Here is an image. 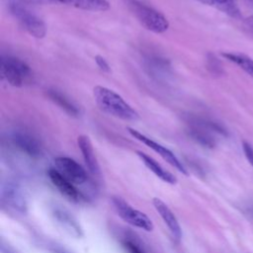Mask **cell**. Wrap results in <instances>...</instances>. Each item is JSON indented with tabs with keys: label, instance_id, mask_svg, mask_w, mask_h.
Returning a JSON list of instances; mask_svg holds the SVG:
<instances>
[{
	"label": "cell",
	"instance_id": "obj_21",
	"mask_svg": "<svg viewBox=\"0 0 253 253\" xmlns=\"http://www.w3.org/2000/svg\"><path fill=\"white\" fill-rule=\"evenodd\" d=\"M95 62L97 64V66L106 73H110L111 72V67L109 65V63L107 62V60L102 56V55H96L95 56Z\"/></svg>",
	"mask_w": 253,
	"mask_h": 253
},
{
	"label": "cell",
	"instance_id": "obj_3",
	"mask_svg": "<svg viewBox=\"0 0 253 253\" xmlns=\"http://www.w3.org/2000/svg\"><path fill=\"white\" fill-rule=\"evenodd\" d=\"M30 66L22 59L14 56L1 57V78L13 87H22L32 79Z\"/></svg>",
	"mask_w": 253,
	"mask_h": 253
},
{
	"label": "cell",
	"instance_id": "obj_14",
	"mask_svg": "<svg viewBox=\"0 0 253 253\" xmlns=\"http://www.w3.org/2000/svg\"><path fill=\"white\" fill-rule=\"evenodd\" d=\"M12 140L19 149L32 157H38L42 154L40 141L29 132L16 131L12 135Z\"/></svg>",
	"mask_w": 253,
	"mask_h": 253
},
{
	"label": "cell",
	"instance_id": "obj_22",
	"mask_svg": "<svg viewBox=\"0 0 253 253\" xmlns=\"http://www.w3.org/2000/svg\"><path fill=\"white\" fill-rule=\"evenodd\" d=\"M242 148H243V151H244V154H245L247 160L253 166V147L247 141H243Z\"/></svg>",
	"mask_w": 253,
	"mask_h": 253
},
{
	"label": "cell",
	"instance_id": "obj_7",
	"mask_svg": "<svg viewBox=\"0 0 253 253\" xmlns=\"http://www.w3.org/2000/svg\"><path fill=\"white\" fill-rule=\"evenodd\" d=\"M126 129L131 136H133L135 139L139 140L140 142H142L143 144H145L146 146L151 148L154 152L159 154L165 161H167L170 165H172L174 168H176L179 172H181L184 175H188V171L185 168V166L182 164V162L177 158V156L170 149L161 145L157 141L151 139L150 137L144 135L143 133L139 132L138 130H136L134 128L126 127Z\"/></svg>",
	"mask_w": 253,
	"mask_h": 253
},
{
	"label": "cell",
	"instance_id": "obj_26",
	"mask_svg": "<svg viewBox=\"0 0 253 253\" xmlns=\"http://www.w3.org/2000/svg\"><path fill=\"white\" fill-rule=\"evenodd\" d=\"M247 1H248V2H250V3L253 5V0H247Z\"/></svg>",
	"mask_w": 253,
	"mask_h": 253
},
{
	"label": "cell",
	"instance_id": "obj_20",
	"mask_svg": "<svg viewBox=\"0 0 253 253\" xmlns=\"http://www.w3.org/2000/svg\"><path fill=\"white\" fill-rule=\"evenodd\" d=\"M207 68L214 76H220L224 73L220 60L211 52L207 55Z\"/></svg>",
	"mask_w": 253,
	"mask_h": 253
},
{
	"label": "cell",
	"instance_id": "obj_18",
	"mask_svg": "<svg viewBox=\"0 0 253 253\" xmlns=\"http://www.w3.org/2000/svg\"><path fill=\"white\" fill-rule=\"evenodd\" d=\"M221 55L227 60L233 62L237 66H239L243 71H245L248 75L253 78V59L240 53L233 52H222Z\"/></svg>",
	"mask_w": 253,
	"mask_h": 253
},
{
	"label": "cell",
	"instance_id": "obj_13",
	"mask_svg": "<svg viewBox=\"0 0 253 253\" xmlns=\"http://www.w3.org/2000/svg\"><path fill=\"white\" fill-rule=\"evenodd\" d=\"M77 144L82 153L84 162H85L89 172L94 176L100 177L101 176L100 164L95 155V151H94V148H93L90 138L87 135L81 134L77 137Z\"/></svg>",
	"mask_w": 253,
	"mask_h": 253
},
{
	"label": "cell",
	"instance_id": "obj_5",
	"mask_svg": "<svg viewBox=\"0 0 253 253\" xmlns=\"http://www.w3.org/2000/svg\"><path fill=\"white\" fill-rule=\"evenodd\" d=\"M112 205L117 212V214L126 223L133 227L151 231L154 227L152 220L142 211L134 209L123 198L114 196L112 198Z\"/></svg>",
	"mask_w": 253,
	"mask_h": 253
},
{
	"label": "cell",
	"instance_id": "obj_17",
	"mask_svg": "<svg viewBox=\"0 0 253 253\" xmlns=\"http://www.w3.org/2000/svg\"><path fill=\"white\" fill-rule=\"evenodd\" d=\"M199 1L214 7L232 18H235V19L241 18L240 10L234 0H199Z\"/></svg>",
	"mask_w": 253,
	"mask_h": 253
},
{
	"label": "cell",
	"instance_id": "obj_15",
	"mask_svg": "<svg viewBox=\"0 0 253 253\" xmlns=\"http://www.w3.org/2000/svg\"><path fill=\"white\" fill-rule=\"evenodd\" d=\"M137 156L139 157V159L143 162V164L159 179H161L163 182H166L168 184L174 185L177 183V178L176 176H174L171 172H169L168 170L164 169L156 160H154L152 157H150L149 155H147L146 153L142 152V151H137L136 152Z\"/></svg>",
	"mask_w": 253,
	"mask_h": 253
},
{
	"label": "cell",
	"instance_id": "obj_16",
	"mask_svg": "<svg viewBox=\"0 0 253 253\" xmlns=\"http://www.w3.org/2000/svg\"><path fill=\"white\" fill-rule=\"evenodd\" d=\"M46 94L53 103H55L59 108L65 111L68 115L73 117H77L79 115V110L77 109V107L59 91L55 89H48Z\"/></svg>",
	"mask_w": 253,
	"mask_h": 253
},
{
	"label": "cell",
	"instance_id": "obj_11",
	"mask_svg": "<svg viewBox=\"0 0 253 253\" xmlns=\"http://www.w3.org/2000/svg\"><path fill=\"white\" fill-rule=\"evenodd\" d=\"M48 178L52 185L61 193L64 197L73 202H80L84 199L81 192L77 189L76 185L66 179L55 168H50L47 172Z\"/></svg>",
	"mask_w": 253,
	"mask_h": 253
},
{
	"label": "cell",
	"instance_id": "obj_6",
	"mask_svg": "<svg viewBox=\"0 0 253 253\" xmlns=\"http://www.w3.org/2000/svg\"><path fill=\"white\" fill-rule=\"evenodd\" d=\"M24 5H61L91 12H104L109 10L107 0H18Z\"/></svg>",
	"mask_w": 253,
	"mask_h": 253
},
{
	"label": "cell",
	"instance_id": "obj_8",
	"mask_svg": "<svg viewBox=\"0 0 253 253\" xmlns=\"http://www.w3.org/2000/svg\"><path fill=\"white\" fill-rule=\"evenodd\" d=\"M1 199L3 205L11 211L16 213H25L28 204L23 189L13 183L7 182L3 184L1 189Z\"/></svg>",
	"mask_w": 253,
	"mask_h": 253
},
{
	"label": "cell",
	"instance_id": "obj_25",
	"mask_svg": "<svg viewBox=\"0 0 253 253\" xmlns=\"http://www.w3.org/2000/svg\"><path fill=\"white\" fill-rule=\"evenodd\" d=\"M125 247L128 253H142V251L134 243H132L130 241H126Z\"/></svg>",
	"mask_w": 253,
	"mask_h": 253
},
{
	"label": "cell",
	"instance_id": "obj_12",
	"mask_svg": "<svg viewBox=\"0 0 253 253\" xmlns=\"http://www.w3.org/2000/svg\"><path fill=\"white\" fill-rule=\"evenodd\" d=\"M152 204H153V207L155 208L156 211L159 213L162 220L168 227V229L171 232L174 239L177 241H180V239L182 237V229H181L180 223H179L176 215L172 211V210L159 198H154L152 200Z\"/></svg>",
	"mask_w": 253,
	"mask_h": 253
},
{
	"label": "cell",
	"instance_id": "obj_24",
	"mask_svg": "<svg viewBox=\"0 0 253 253\" xmlns=\"http://www.w3.org/2000/svg\"><path fill=\"white\" fill-rule=\"evenodd\" d=\"M243 26L245 31L253 36V15L249 16L248 18H246L243 22Z\"/></svg>",
	"mask_w": 253,
	"mask_h": 253
},
{
	"label": "cell",
	"instance_id": "obj_23",
	"mask_svg": "<svg viewBox=\"0 0 253 253\" xmlns=\"http://www.w3.org/2000/svg\"><path fill=\"white\" fill-rule=\"evenodd\" d=\"M46 248L50 253H71L67 249L56 243H47Z\"/></svg>",
	"mask_w": 253,
	"mask_h": 253
},
{
	"label": "cell",
	"instance_id": "obj_2",
	"mask_svg": "<svg viewBox=\"0 0 253 253\" xmlns=\"http://www.w3.org/2000/svg\"><path fill=\"white\" fill-rule=\"evenodd\" d=\"M126 5L132 15L146 30L155 34H163L168 30L169 22L167 18L151 6L139 0H126Z\"/></svg>",
	"mask_w": 253,
	"mask_h": 253
},
{
	"label": "cell",
	"instance_id": "obj_19",
	"mask_svg": "<svg viewBox=\"0 0 253 253\" xmlns=\"http://www.w3.org/2000/svg\"><path fill=\"white\" fill-rule=\"evenodd\" d=\"M188 133L193 139H195L197 142H199L200 144H202L204 146H207V147L214 146V139L208 132L207 129H204L200 126L189 124Z\"/></svg>",
	"mask_w": 253,
	"mask_h": 253
},
{
	"label": "cell",
	"instance_id": "obj_10",
	"mask_svg": "<svg viewBox=\"0 0 253 253\" xmlns=\"http://www.w3.org/2000/svg\"><path fill=\"white\" fill-rule=\"evenodd\" d=\"M51 215L56 223L68 234L76 238L83 236V230L79 221L67 209L60 206H53L51 209Z\"/></svg>",
	"mask_w": 253,
	"mask_h": 253
},
{
	"label": "cell",
	"instance_id": "obj_1",
	"mask_svg": "<svg viewBox=\"0 0 253 253\" xmlns=\"http://www.w3.org/2000/svg\"><path fill=\"white\" fill-rule=\"evenodd\" d=\"M93 96L102 112L124 121L136 122L139 120V114L115 91L97 85L93 88Z\"/></svg>",
	"mask_w": 253,
	"mask_h": 253
},
{
	"label": "cell",
	"instance_id": "obj_4",
	"mask_svg": "<svg viewBox=\"0 0 253 253\" xmlns=\"http://www.w3.org/2000/svg\"><path fill=\"white\" fill-rule=\"evenodd\" d=\"M13 16L19 21L22 28L32 37L36 39H42L46 34V27L44 22L32 11L28 10L24 4L15 0L9 5Z\"/></svg>",
	"mask_w": 253,
	"mask_h": 253
},
{
	"label": "cell",
	"instance_id": "obj_9",
	"mask_svg": "<svg viewBox=\"0 0 253 253\" xmlns=\"http://www.w3.org/2000/svg\"><path fill=\"white\" fill-rule=\"evenodd\" d=\"M55 169L74 185H83L88 181L85 169L74 159L67 156H58L54 159Z\"/></svg>",
	"mask_w": 253,
	"mask_h": 253
}]
</instances>
